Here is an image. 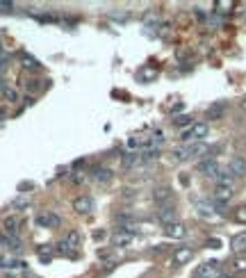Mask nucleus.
Wrapping results in <instances>:
<instances>
[{
    "label": "nucleus",
    "mask_w": 246,
    "mask_h": 278,
    "mask_svg": "<svg viewBox=\"0 0 246 278\" xmlns=\"http://www.w3.org/2000/svg\"><path fill=\"white\" fill-rule=\"evenodd\" d=\"M30 203H32V201L27 199V196H16V199L12 201V208L14 210H25V208H30Z\"/></svg>",
    "instance_id": "nucleus-19"
},
{
    "label": "nucleus",
    "mask_w": 246,
    "mask_h": 278,
    "mask_svg": "<svg viewBox=\"0 0 246 278\" xmlns=\"http://www.w3.org/2000/svg\"><path fill=\"white\" fill-rule=\"evenodd\" d=\"M71 180H73V183H85V176H78V173H75V176H71Z\"/></svg>",
    "instance_id": "nucleus-29"
},
{
    "label": "nucleus",
    "mask_w": 246,
    "mask_h": 278,
    "mask_svg": "<svg viewBox=\"0 0 246 278\" xmlns=\"http://www.w3.org/2000/svg\"><path fill=\"white\" fill-rule=\"evenodd\" d=\"M23 67L25 69H39V62L34 60V57H30V55H23Z\"/></svg>",
    "instance_id": "nucleus-23"
},
{
    "label": "nucleus",
    "mask_w": 246,
    "mask_h": 278,
    "mask_svg": "<svg viewBox=\"0 0 246 278\" xmlns=\"http://www.w3.org/2000/svg\"><path fill=\"white\" fill-rule=\"evenodd\" d=\"M91 178L98 183V185H107V183H112V178H114V173L107 169V166H96L93 169V173H91Z\"/></svg>",
    "instance_id": "nucleus-12"
},
{
    "label": "nucleus",
    "mask_w": 246,
    "mask_h": 278,
    "mask_svg": "<svg viewBox=\"0 0 246 278\" xmlns=\"http://www.w3.org/2000/svg\"><path fill=\"white\" fill-rule=\"evenodd\" d=\"M105 237H107L105 231H96V232H93V239H105Z\"/></svg>",
    "instance_id": "nucleus-27"
},
{
    "label": "nucleus",
    "mask_w": 246,
    "mask_h": 278,
    "mask_svg": "<svg viewBox=\"0 0 246 278\" xmlns=\"http://www.w3.org/2000/svg\"><path fill=\"white\" fill-rule=\"evenodd\" d=\"M242 110H246V98H244V100H242Z\"/></svg>",
    "instance_id": "nucleus-33"
},
{
    "label": "nucleus",
    "mask_w": 246,
    "mask_h": 278,
    "mask_svg": "<svg viewBox=\"0 0 246 278\" xmlns=\"http://www.w3.org/2000/svg\"><path fill=\"white\" fill-rule=\"evenodd\" d=\"M30 187H32V183H21V187H19V189H21V192H23V189H30Z\"/></svg>",
    "instance_id": "nucleus-30"
},
{
    "label": "nucleus",
    "mask_w": 246,
    "mask_h": 278,
    "mask_svg": "<svg viewBox=\"0 0 246 278\" xmlns=\"http://www.w3.org/2000/svg\"><path fill=\"white\" fill-rule=\"evenodd\" d=\"M153 201L157 203V208L160 206H171L173 203V189L171 187H157L153 192Z\"/></svg>",
    "instance_id": "nucleus-5"
},
{
    "label": "nucleus",
    "mask_w": 246,
    "mask_h": 278,
    "mask_svg": "<svg viewBox=\"0 0 246 278\" xmlns=\"http://www.w3.org/2000/svg\"><path fill=\"white\" fill-rule=\"evenodd\" d=\"M0 89H5V87H2V78H0Z\"/></svg>",
    "instance_id": "nucleus-34"
},
{
    "label": "nucleus",
    "mask_w": 246,
    "mask_h": 278,
    "mask_svg": "<svg viewBox=\"0 0 246 278\" xmlns=\"http://www.w3.org/2000/svg\"><path fill=\"white\" fill-rule=\"evenodd\" d=\"M217 278H233V276H228V274H219Z\"/></svg>",
    "instance_id": "nucleus-32"
},
{
    "label": "nucleus",
    "mask_w": 246,
    "mask_h": 278,
    "mask_svg": "<svg viewBox=\"0 0 246 278\" xmlns=\"http://www.w3.org/2000/svg\"><path fill=\"white\" fill-rule=\"evenodd\" d=\"M55 253H60V255H64V258H68V255H71V258H75V255H78L73 246L67 244L64 239H62V242H57V246H55Z\"/></svg>",
    "instance_id": "nucleus-17"
},
{
    "label": "nucleus",
    "mask_w": 246,
    "mask_h": 278,
    "mask_svg": "<svg viewBox=\"0 0 246 278\" xmlns=\"http://www.w3.org/2000/svg\"><path fill=\"white\" fill-rule=\"evenodd\" d=\"M2 226H5V232L9 235V237H16V235H19V226H21L19 217H7Z\"/></svg>",
    "instance_id": "nucleus-16"
},
{
    "label": "nucleus",
    "mask_w": 246,
    "mask_h": 278,
    "mask_svg": "<svg viewBox=\"0 0 246 278\" xmlns=\"http://www.w3.org/2000/svg\"><path fill=\"white\" fill-rule=\"evenodd\" d=\"M228 171L233 173L235 178H244L246 176V160L240 158V155L230 158V162H228Z\"/></svg>",
    "instance_id": "nucleus-8"
},
{
    "label": "nucleus",
    "mask_w": 246,
    "mask_h": 278,
    "mask_svg": "<svg viewBox=\"0 0 246 278\" xmlns=\"http://www.w3.org/2000/svg\"><path fill=\"white\" fill-rule=\"evenodd\" d=\"M230 265H233L235 274H246V255H235Z\"/></svg>",
    "instance_id": "nucleus-18"
},
{
    "label": "nucleus",
    "mask_w": 246,
    "mask_h": 278,
    "mask_svg": "<svg viewBox=\"0 0 246 278\" xmlns=\"http://www.w3.org/2000/svg\"><path fill=\"white\" fill-rule=\"evenodd\" d=\"M224 112V105H214L207 110V119H212V116H219V114Z\"/></svg>",
    "instance_id": "nucleus-25"
},
{
    "label": "nucleus",
    "mask_w": 246,
    "mask_h": 278,
    "mask_svg": "<svg viewBox=\"0 0 246 278\" xmlns=\"http://www.w3.org/2000/svg\"><path fill=\"white\" fill-rule=\"evenodd\" d=\"M5 60V50H2V46H0V62Z\"/></svg>",
    "instance_id": "nucleus-31"
},
{
    "label": "nucleus",
    "mask_w": 246,
    "mask_h": 278,
    "mask_svg": "<svg viewBox=\"0 0 246 278\" xmlns=\"http://www.w3.org/2000/svg\"><path fill=\"white\" fill-rule=\"evenodd\" d=\"M73 210L78 212V214H89V212L93 210V199L91 196H87V194L75 196L73 199Z\"/></svg>",
    "instance_id": "nucleus-6"
},
{
    "label": "nucleus",
    "mask_w": 246,
    "mask_h": 278,
    "mask_svg": "<svg viewBox=\"0 0 246 278\" xmlns=\"http://www.w3.org/2000/svg\"><path fill=\"white\" fill-rule=\"evenodd\" d=\"M2 96H5V100H9V103H16V100H19V92H16L14 87H5V89H2Z\"/></svg>",
    "instance_id": "nucleus-20"
},
{
    "label": "nucleus",
    "mask_w": 246,
    "mask_h": 278,
    "mask_svg": "<svg viewBox=\"0 0 246 278\" xmlns=\"http://www.w3.org/2000/svg\"><path fill=\"white\" fill-rule=\"evenodd\" d=\"M173 123H176L178 128H182V126L189 128L194 121H192V116H189V114H180V116H176V119H173Z\"/></svg>",
    "instance_id": "nucleus-21"
},
{
    "label": "nucleus",
    "mask_w": 246,
    "mask_h": 278,
    "mask_svg": "<svg viewBox=\"0 0 246 278\" xmlns=\"http://www.w3.org/2000/svg\"><path fill=\"white\" fill-rule=\"evenodd\" d=\"M210 133V126H207L205 121H194L189 128H185L182 133H180V139H182V144H194V141H203Z\"/></svg>",
    "instance_id": "nucleus-1"
},
{
    "label": "nucleus",
    "mask_w": 246,
    "mask_h": 278,
    "mask_svg": "<svg viewBox=\"0 0 246 278\" xmlns=\"http://www.w3.org/2000/svg\"><path fill=\"white\" fill-rule=\"evenodd\" d=\"M219 239H210V242H207V246H210V249H219Z\"/></svg>",
    "instance_id": "nucleus-28"
},
{
    "label": "nucleus",
    "mask_w": 246,
    "mask_h": 278,
    "mask_svg": "<svg viewBox=\"0 0 246 278\" xmlns=\"http://www.w3.org/2000/svg\"><path fill=\"white\" fill-rule=\"evenodd\" d=\"M12 2H5V0H0V12H12Z\"/></svg>",
    "instance_id": "nucleus-26"
},
{
    "label": "nucleus",
    "mask_w": 246,
    "mask_h": 278,
    "mask_svg": "<svg viewBox=\"0 0 246 278\" xmlns=\"http://www.w3.org/2000/svg\"><path fill=\"white\" fill-rule=\"evenodd\" d=\"M133 232H128V231H123V228H119V232H114V237H112V242H114V246H128L130 242H133Z\"/></svg>",
    "instance_id": "nucleus-15"
},
{
    "label": "nucleus",
    "mask_w": 246,
    "mask_h": 278,
    "mask_svg": "<svg viewBox=\"0 0 246 278\" xmlns=\"http://www.w3.org/2000/svg\"><path fill=\"white\" fill-rule=\"evenodd\" d=\"M233 196H235V189H230V187H214L212 201L214 203H219V206H226Z\"/></svg>",
    "instance_id": "nucleus-11"
},
{
    "label": "nucleus",
    "mask_w": 246,
    "mask_h": 278,
    "mask_svg": "<svg viewBox=\"0 0 246 278\" xmlns=\"http://www.w3.org/2000/svg\"><path fill=\"white\" fill-rule=\"evenodd\" d=\"M164 235H166V237H171V239H182L187 235V228H185V224L173 221V224L164 226Z\"/></svg>",
    "instance_id": "nucleus-10"
},
{
    "label": "nucleus",
    "mask_w": 246,
    "mask_h": 278,
    "mask_svg": "<svg viewBox=\"0 0 246 278\" xmlns=\"http://www.w3.org/2000/svg\"><path fill=\"white\" fill-rule=\"evenodd\" d=\"M196 171L203 176V178H214L217 180V176L221 173V169H219V164H217V160L214 158H203L196 164Z\"/></svg>",
    "instance_id": "nucleus-2"
},
{
    "label": "nucleus",
    "mask_w": 246,
    "mask_h": 278,
    "mask_svg": "<svg viewBox=\"0 0 246 278\" xmlns=\"http://www.w3.org/2000/svg\"><path fill=\"white\" fill-rule=\"evenodd\" d=\"M235 221H240V224H246V206H240L235 210Z\"/></svg>",
    "instance_id": "nucleus-24"
},
{
    "label": "nucleus",
    "mask_w": 246,
    "mask_h": 278,
    "mask_svg": "<svg viewBox=\"0 0 246 278\" xmlns=\"http://www.w3.org/2000/svg\"><path fill=\"white\" fill-rule=\"evenodd\" d=\"M219 265L221 262H217V260H207L196 269L194 278H217L219 276Z\"/></svg>",
    "instance_id": "nucleus-3"
},
{
    "label": "nucleus",
    "mask_w": 246,
    "mask_h": 278,
    "mask_svg": "<svg viewBox=\"0 0 246 278\" xmlns=\"http://www.w3.org/2000/svg\"><path fill=\"white\" fill-rule=\"evenodd\" d=\"M34 224L39 226V228H57V226L62 224V219H60V214H55V212H41V214H37Z\"/></svg>",
    "instance_id": "nucleus-4"
},
{
    "label": "nucleus",
    "mask_w": 246,
    "mask_h": 278,
    "mask_svg": "<svg viewBox=\"0 0 246 278\" xmlns=\"http://www.w3.org/2000/svg\"><path fill=\"white\" fill-rule=\"evenodd\" d=\"M64 242H67V244H71V246L75 249V246L80 244V232H78V231H71L67 237H64Z\"/></svg>",
    "instance_id": "nucleus-22"
},
{
    "label": "nucleus",
    "mask_w": 246,
    "mask_h": 278,
    "mask_svg": "<svg viewBox=\"0 0 246 278\" xmlns=\"http://www.w3.org/2000/svg\"><path fill=\"white\" fill-rule=\"evenodd\" d=\"M155 214H157V219H160L162 224H173V221H176V219H178V212H176V206H160L157 208V212H155Z\"/></svg>",
    "instance_id": "nucleus-7"
},
{
    "label": "nucleus",
    "mask_w": 246,
    "mask_h": 278,
    "mask_svg": "<svg viewBox=\"0 0 246 278\" xmlns=\"http://www.w3.org/2000/svg\"><path fill=\"white\" fill-rule=\"evenodd\" d=\"M230 249L235 255H246V232H240L230 239Z\"/></svg>",
    "instance_id": "nucleus-13"
},
{
    "label": "nucleus",
    "mask_w": 246,
    "mask_h": 278,
    "mask_svg": "<svg viewBox=\"0 0 246 278\" xmlns=\"http://www.w3.org/2000/svg\"><path fill=\"white\" fill-rule=\"evenodd\" d=\"M214 183H217V187H230V189H235V187H237V178H235L233 173L228 171H221L219 176H217V180H214Z\"/></svg>",
    "instance_id": "nucleus-14"
},
{
    "label": "nucleus",
    "mask_w": 246,
    "mask_h": 278,
    "mask_svg": "<svg viewBox=\"0 0 246 278\" xmlns=\"http://www.w3.org/2000/svg\"><path fill=\"white\" fill-rule=\"evenodd\" d=\"M194 258V249L192 246H178L176 253H173V265H187L189 260Z\"/></svg>",
    "instance_id": "nucleus-9"
}]
</instances>
